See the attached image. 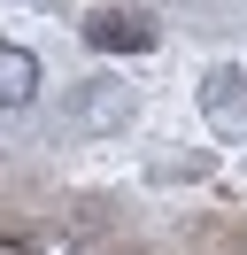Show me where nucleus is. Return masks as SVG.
Masks as SVG:
<instances>
[{"instance_id": "f03ea898", "label": "nucleus", "mask_w": 247, "mask_h": 255, "mask_svg": "<svg viewBox=\"0 0 247 255\" xmlns=\"http://www.w3.org/2000/svg\"><path fill=\"white\" fill-rule=\"evenodd\" d=\"M31 93H39V62L23 47H0V109H23Z\"/></svg>"}, {"instance_id": "f257e3e1", "label": "nucleus", "mask_w": 247, "mask_h": 255, "mask_svg": "<svg viewBox=\"0 0 247 255\" xmlns=\"http://www.w3.org/2000/svg\"><path fill=\"white\" fill-rule=\"evenodd\" d=\"M85 39H93V47H124V54H147V47H154V23H147V16H124V8H101V16L85 23Z\"/></svg>"}]
</instances>
